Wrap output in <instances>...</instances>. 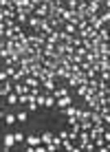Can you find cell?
Wrapping results in <instances>:
<instances>
[{
  "label": "cell",
  "mask_w": 110,
  "mask_h": 152,
  "mask_svg": "<svg viewBox=\"0 0 110 152\" xmlns=\"http://www.w3.org/2000/svg\"><path fill=\"white\" fill-rule=\"evenodd\" d=\"M13 91L18 93V95H27V93H31V88H29L24 82H15V84H13Z\"/></svg>",
  "instance_id": "obj_8"
},
{
  "label": "cell",
  "mask_w": 110,
  "mask_h": 152,
  "mask_svg": "<svg viewBox=\"0 0 110 152\" xmlns=\"http://www.w3.org/2000/svg\"><path fill=\"white\" fill-rule=\"evenodd\" d=\"M7 102L11 104V106H15V104H18V93H15V91L9 93V95H7Z\"/></svg>",
  "instance_id": "obj_23"
},
{
  "label": "cell",
  "mask_w": 110,
  "mask_h": 152,
  "mask_svg": "<svg viewBox=\"0 0 110 152\" xmlns=\"http://www.w3.org/2000/svg\"><path fill=\"white\" fill-rule=\"evenodd\" d=\"M99 40H101V42H110V29L108 27L99 29Z\"/></svg>",
  "instance_id": "obj_15"
},
{
  "label": "cell",
  "mask_w": 110,
  "mask_h": 152,
  "mask_svg": "<svg viewBox=\"0 0 110 152\" xmlns=\"http://www.w3.org/2000/svg\"><path fill=\"white\" fill-rule=\"evenodd\" d=\"M99 53H101V57H108L110 60V44L108 42H101V44H99Z\"/></svg>",
  "instance_id": "obj_14"
},
{
  "label": "cell",
  "mask_w": 110,
  "mask_h": 152,
  "mask_svg": "<svg viewBox=\"0 0 110 152\" xmlns=\"http://www.w3.org/2000/svg\"><path fill=\"white\" fill-rule=\"evenodd\" d=\"M29 75H33V77H38V80H40V77H42V73H44V64H42V62H33V64H31L29 66Z\"/></svg>",
  "instance_id": "obj_2"
},
{
  "label": "cell",
  "mask_w": 110,
  "mask_h": 152,
  "mask_svg": "<svg viewBox=\"0 0 110 152\" xmlns=\"http://www.w3.org/2000/svg\"><path fill=\"white\" fill-rule=\"evenodd\" d=\"M2 97H4V95H2V93H0V99H2Z\"/></svg>",
  "instance_id": "obj_37"
},
{
  "label": "cell",
  "mask_w": 110,
  "mask_h": 152,
  "mask_svg": "<svg viewBox=\"0 0 110 152\" xmlns=\"http://www.w3.org/2000/svg\"><path fill=\"white\" fill-rule=\"evenodd\" d=\"M51 95H53L55 99H57V97H64V95H68V88H57V86H55Z\"/></svg>",
  "instance_id": "obj_18"
},
{
  "label": "cell",
  "mask_w": 110,
  "mask_h": 152,
  "mask_svg": "<svg viewBox=\"0 0 110 152\" xmlns=\"http://www.w3.org/2000/svg\"><path fill=\"white\" fill-rule=\"evenodd\" d=\"M13 84H15V82L11 80V77H9V80H4L2 84H0V93H2V95L7 97L9 93H13Z\"/></svg>",
  "instance_id": "obj_4"
},
{
  "label": "cell",
  "mask_w": 110,
  "mask_h": 152,
  "mask_svg": "<svg viewBox=\"0 0 110 152\" xmlns=\"http://www.w3.org/2000/svg\"><path fill=\"white\" fill-rule=\"evenodd\" d=\"M106 148H108V150H110V143H106Z\"/></svg>",
  "instance_id": "obj_36"
},
{
  "label": "cell",
  "mask_w": 110,
  "mask_h": 152,
  "mask_svg": "<svg viewBox=\"0 0 110 152\" xmlns=\"http://www.w3.org/2000/svg\"><path fill=\"white\" fill-rule=\"evenodd\" d=\"M13 139H15V143H20V141H24L27 137H24L22 132H13Z\"/></svg>",
  "instance_id": "obj_27"
},
{
  "label": "cell",
  "mask_w": 110,
  "mask_h": 152,
  "mask_svg": "<svg viewBox=\"0 0 110 152\" xmlns=\"http://www.w3.org/2000/svg\"><path fill=\"white\" fill-rule=\"evenodd\" d=\"M15 121H18V117H15V115H11V113L4 115V124H7V126H11V124H15Z\"/></svg>",
  "instance_id": "obj_24"
},
{
  "label": "cell",
  "mask_w": 110,
  "mask_h": 152,
  "mask_svg": "<svg viewBox=\"0 0 110 152\" xmlns=\"http://www.w3.org/2000/svg\"><path fill=\"white\" fill-rule=\"evenodd\" d=\"M40 24H42V18H38V15H29V27L33 31H40Z\"/></svg>",
  "instance_id": "obj_11"
},
{
  "label": "cell",
  "mask_w": 110,
  "mask_h": 152,
  "mask_svg": "<svg viewBox=\"0 0 110 152\" xmlns=\"http://www.w3.org/2000/svg\"><path fill=\"white\" fill-rule=\"evenodd\" d=\"M2 117H4V115H2V110H0V119H2Z\"/></svg>",
  "instance_id": "obj_35"
},
{
  "label": "cell",
  "mask_w": 110,
  "mask_h": 152,
  "mask_svg": "<svg viewBox=\"0 0 110 152\" xmlns=\"http://www.w3.org/2000/svg\"><path fill=\"white\" fill-rule=\"evenodd\" d=\"M86 20H88V24H90V27L93 29H101V27H106V24H103L101 22V18H99V15H95V13H93V15H86Z\"/></svg>",
  "instance_id": "obj_3"
},
{
  "label": "cell",
  "mask_w": 110,
  "mask_h": 152,
  "mask_svg": "<svg viewBox=\"0 0 110 152\" xmlns=\"http://www.w3.org/2000/svg\"><path fill=\"white\" fill-rule=\"evenodd\" d=\"M108 104H110V91H108Z\"/></svg>",
  "instance_id": "obj_34"
},
{
  "label": "cell",
  "mask_w": 110,
  "mask_h": 152,
  "mask_svg": "<svg viewBox=\"0 0 110 152\" xmlns=\"http://www.w3.org/2000/svg\"><path fill=\"white\" fill-rule=\"evenodd\" d=\"M101 137H103V141H106V143H110V130H108V128L103 130V134H101Z\"/></svg>",
  "instance_id": "obj_30"
},
{
  "label": "cell",
  "mask_w": 110,
  "mask_h": 152,
  "mask_svg": "<svg viewBox=\"0 0 110 152\" xmlns=\"http://www.w3.org/2000/svg\"><path fill=\"white\" fill-rule=\"evenodd\" d=\"M13 143H15L13 134H11V132H7V134L2 137V150H4V152H9V150L13 148Z\"/></svg>",
  "instance_id": "obj_6"
},
{
  "label": "cell",
  "mask_w": 110,
  "mask_h": 152,
  "mask_svg": "<svg viewBox=\"0 0 110 152\" xmlns=\"http://www.w3.org/2000/svg\"><path fill=\"white\" fill-rule=\"evenodd\" d=\"M33 15H38V18H46V15H49V4H40V7H35V13Z\"/></svg>",
  "instance_id": "obj_13"
},
{
  "label": "cell",
  "mask_w": 110,
  "mask_h": 152,
  "mask_svg": "<svg viewBox=\"0 0 110 152\" xmlns=\"http://www.w3.org/2000/svg\"><path fill=\"white\" fill-rule=\"evenodd\" d=\"M0 62H2V60H0Z\"/></svg>",
  "instance_id": "obj_39"
},
{
  "label": "cell",
  "mask_w": 110,
  "mask_h": 152,
  "mask_svg": "<svg viewBox=\"0 0 110 152\" xmlns=\"http://www.w3.org/2000/svg\"><path fill=\"white\" fill-rule=\"evenodd\" d=\"M66 9L75 11V9H77V0H66Z\"/></svg>",
  "instance_id": "obj_26"
},
{
  "label": "cell",
  "mask_w": 110,
  "mask_h": 152,
  "mask_svg": "<svg viewBox=\"0 0 110 152\" xmlns=\"http://www.w3.org/2000/svg\"><path fill=\"white\" fill-rule=\"evenodd\" d=\"M99 80H103V82H110V71H99Z\"/></svg>",
  "instance_id": "obj_25"
},
{
  "label": "cell",
  "mask_w": 110,
  "mask_h": 152,
  "mask_svg": "<svg viewBox=\"0 0 110 152\" xmlns=\"http://www.w3.org/2000/svg\"><path fill=\"white\" fill-rule=\"evenodd\" d=\"M42 91L44 93H53V88H55V80H42Z\"/></svg>",
  "instance_id": "obj_12"
},
{
  "label": "cell",
  "mask_w": 110,
  "mask_h": 152,
  "mask_svg": "<svg viewBox=\"0 0 110 152\" xmlns=\"http://www.w3.org/2000/svg\"><path fill=\"white\" fill-rule=\"evenodd\" d=\"M15 22L22 27L24 22H29V13L24 11V9H15Z\"/></svg>",
  "instance_id": "obj_7"
},
{
  "label": "cell",
  "mask_w": 110,
  "mask_h": 152,
  "mask_svg": "<svg viewBox=\"0 0 110 152\" xmlns=\"http://www.w3.org/2000/svg\"><path fill=\"white\" fill-rule=\"evenodd\" d=\"M99 15L101 13V4L99 2H95V0H88V4H86V15Z\"/></svg>",
  "instance_id": "obj_1"
},
{
  "label": "cell",
  "mask_w": 110,
  "mask_h": 152,
  "mask_svg": "<svg viewBox=\"0 0 110 152\" xmlns=\"http://www.w3.org/2000/svg\"><path fill=\"white\" fill-rule=\"evenodd\" d=\"M15 117H18V121H20V124H24V121L29 119V110H20L18 115H15Z\"/></svg>",
  "instance_id": "obj_22"
},
{
  "label": "cell",
  "mask_w": 110,
  "mask_h": 152,
  "mask_svg": "<svg viewBox=\"0 0 110 152\" xmlns=\"http://www.w3.org/2000/svg\"><path fill=\"white\" fill-rule=\"evenodd\" d=\"M44 106H46V108H53V106H55V97L51 95V93H46V102H44Z\"/></svg>",
  "instance_id": "obj_21"
},
{
  "label": "cell",
  "mask_w": 110,
  "mask_h": 152,
  "mask_svg": "<svg viewBox=\"0 0 110 152\" xmlns=\"http://www.w3.org/2000/svg\"><path fill=\"white\" fill-rule=\"evenodd\" d=\"M4 80H9V73L4 71V69H2V71H0V84H2Z\"/></svg>",
  "instance_id": "obj_28"
},
{
  "label": "cell",
  "mask_w": 110,
  "mask_h": 152,
  "mask_svg": "<svg viewBox=\"0 0 110 152\" xmlns=\"http://www.w3.org/2000/svg\"><path fill=\"white\" fill-rule=\"evenodd\" d=\"M73 46H75V49H77V46H82V38H79V35L73 38Z\"/></svg>",
  "instance_id": "obj_29"
},
{
  "label": "cell",
  "mask_w": 110,
  "mask_h": 152,
  "mask_svg": "<svg viewBox=\"0 0 110 152\" xmlns=\"http://www.w3.org/2000/svg\"><path fill=\"white\" fill-rule=\"evenodd\" d=\"M24 143H27V145H33V148H35V145L40 143V134H29V137L24 139Z\"/></svg>",
  "instance_id": "obj_16"
},
{
  "label": "cell",
  "mask_w": 110,
  "mask_h": 152,
  "mask_svg": "<svg viewBox=\"0 0 110 152\" xmlns=\"http://www.w3.org/2000/svg\"><path fill=\"white\" fill-rule=\"evenodd\" d=\"M62 148L68 150V152H77V148L73 145V141H71V139H62Z\"/></svg>",
  "instance_id": "obj_17"
},
{
  "label": "cell",
  "mask_w": 110,
  "mask_h": 152,
  "mask_svg": "<svg viewBox=\"0 0 110 152\" xmlns=\"http://www.w3.org/2000/svg\"><path fill=\"white\" fill-rule=\"evenodd\" d=\"M60 148H62V139L60 137H53L51 143H46V150H49V152H57Z\"/></svg>",
  "instance_id": "obj_10"
},
{
  "label": "cell",
  "mask_w": 110,
  "mask_h": 152,
  "mask_svg": "<svg viewBox=\"0 0 110 152\" xmlns=\"http://www.w3.org/2000/svg\"><path fill=\"white\" fill-rule=\"evenodd\" d=\"M60 139H68V130H62V132H60Z\"/></svg>",
  "instance_id": "obj_32"
},
{
  "label": "cell",
  "mask_w": 110,
  "mask_h": 152,
  "mask_svg": "<svg viewBox=\"0 0 110 152\" xmlns=\"http://www.w3.org/2000/svg\"><path fill=\"white\" fill-rule=\"evenodd\" d=\"M22 82L27 84L29 88H42V84H40V80H38V77H33V75H27V77H24Z\"/></svg>",
  "instance_id": "obj_9"
},
{
  "label": "cell",
  "mask_w": 110,
  "mask_h": 152,
  "mask_svg": "<svg viewBox=\"0 0 110 152\" xmlns=\"http://www.w3.org/2000/svg\"><path fill=\"white\" fill-rule=\"evenodd\" d=\"M99 18H101V22L108 27V24H110V9H106L103 13H99Z\"/></svg>",
  "instance_id": "obj_20"
},
{
  "label": "cell",
  "mask_w": 110,
  "mask_h": 152,
  "mask_svg": "<svg viewBox=\"0 0 110 152\" xmlns=\"http://www.w3.org/2000/svg\"><path fill=\"white\" fill-rule=\"evenodd\" d=\"M53 137H55L53 132H44V134H40V143H51V141H53Z\"/></svg>",
  "instance_id": "obj_19"
},
{
  "label": "cell",
  "mask_w": 110,
  "mask_h": 152,
  "mask_svg": "<svg viewBox=\"0 0 110 152\" xmlns=\"http://www.w3.org/2000/svg\"><path fill=\"white\" fill-rule=\"evenodd\" d=\"M0 40H2V33H0Z\"/></svg>",
  "instance_id": "obj_38"
},
{
  "label": "cell",
  "mask_w": 110,
  "mask_h": 152,
  "mask_svg": "<svg viewBox=\"0 0 110 152\" xmlns=\"http://www.w3.org/2000/svg\"><path fill=\"white\" fill-rule=\"evenodd\" d=\"M71 104H73L71 93H68V95H64V97H57V99H55V106L60 108V110H62V108H66V106H71Z\"/></svg>",
  "instance_id": "obj_5"
},
{
  "label": "cell",
  "mask_w": 110,
  "mask_h": 152,
  "mask_svg": "<svg viewBox=\"0 0 110 152\" xmlns=\"http://www.w3.org/2000/svg\"><path fill=\"white\" fill-rule=\"evenodd\" d=\"M51 2H55V4H64V0H51Z\"/></svg>",
  "instance_id": "obj_33"
},
{
  "label": "cell",
  "mask_w": 110,
  "mask_h": 152,
  "mask_svg": "<svg viewBox=\"0 0 110 152\" xmlns=\"http://www.w3.org/2000/svg\"><path fill=\"white\" fill-rule=\"evenodd\" d=\"M31 2H33V4H35V7H40V4H49V2H51V0H31Z\"/></svg>",
  "instance_id": "obj_31"
}]
</instances>
